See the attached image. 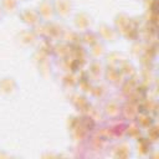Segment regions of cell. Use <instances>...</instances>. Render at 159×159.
I'll return each mask as SVG.
<instances>
[{"label":"cell","mask_w":159,"mask_h":159,"mask_svg":"<svg viewBox=\"0 0 159 159\" xmlns=\"http://www.w3.org/2000/svg\"><path fill=\"white\" fill-rule=\"evenodd\" d=\"M41 21L45 22H50L53 20V17L56 16L55 12V7H53V2L51 0H41L36 7Z\"/></svg>","instance_id":"1"},{"label":"cell","mask_w":159,"mask_h":159,"mask_svg":"<svg viewBox=\"0 0 159 159\" xmlns=\"http://www.w3.org/2000/svg\"><path fill=\"white\" fill-rule=\"evenodd\" d=\"M19 15H20L21 20L26 25H29L30 27H35V26L40 25V22H41L40 15H39V12H37L36 9H32V7L24 9L21 11H19Z\"/></svg>","instance_id":"2"},{"label":"cell","mask_w":159,"mask_h":159,"mask_svg":"<svg viewBox=\"0 0 159 159\" xmlns=\"http://www.w3.org/2000/svg\"><path fill=\"white\" fill-rule=\"evenodd\" d=\"M53 7L56 16L60 17H67L73 10V2L71 0H53Z\"/></svg>","instance_id":"3"},{"label":"cell","mask_w":159,"mask_h":159,"mask_svg":"<svg viewBox=\"0 0 159 159\" xmlns=\"http://www.w3.org/2000/svg\"><path fill=\"white\" fill-rule=\"evenodd\" d=\"M17 91V83L12 77H5L0 80V94L4 97H11Z\"/></svg>","instance_id":"4"},{"label":"cell","mask_w":159,"mask_h":159,"mask_svg":"<svg viewBox=\"0 0 159 159\" xmlns=\"http://www.w3.org/2000/svg\"><path fill=\"white\" fill-rule=\"evenodd\" d=\"M91 24H92V17H91L87 12L81 11V12L76 14V16H75V26H76L78 30H81V31H87V30L89 29Z\"/></svg>","instance_id":"5"},{"label":"cell","mask_w":159,"mask_h":159,"mask_svg":"<svg viewBox=\"0 0 159 159\" xmlns=\"http://www.w3.org/2000/svg\"><path fill=\"white\" fill-rule=\"evenodd\" d=\"M98 35L104 41H116V39L118 37V32L116 31V29L107 24H102L98 27Z\"/></svg>","instance_id":"6"},{"label":"cell","mask_w":159,"mask_h":159,"mask_svg":"<svg viewBox=\"0 0 159 159\" xmlns=\"http://www.w3.org/2000/svg\"><path fill=\"white\" fill-rule=\"evenodd\" d=\"M16 40H17V43L24 46V47L25 46H31L36 40V35L31 30H24L17 35Z\"/></svg>","instance_id":"7"},{"label":"cell","mask_w":159,"mask_h":159,"mask_svg":"<svg viewBox=\"0 0 159 159\" xmlns=\"http://www.w3.org/2000/svg\"><path fill=\"white\" fill-rule=\"evenodd\" d=\"M19 0H0V6L5 15H14L19 12Z\"/></svg>","instance_id":"8"},{"label":"cell","mask_w":159,"mask_h":159,"mask_svg":"<svg viewBox=\"0 0 159 159\" xmlns=\"http://www.w3.org/2000/svg\"><path fill=\"white\" fill-rule=\"evenodd\" d=\"M106 113H107V116H109V117H116L119 112H120V109H119V106L116 103V102H108L107 103V106H106Z\"/></svg>","instance_id":"9"},{"label":"cell","mask_w":159,"mask_h":159,"mask_svg":"<svg viewBox=\"0 0 159 159\" xmlns=\"http://www.w3.org/2000/svg\"><path fill=\"white\" fill-rule=\"evenodd\" d=\"M91 46H92V52H93V55L97 56V57L104 52V46H103V43H99V41L94 42V43L91 45Z\"/></svg>","instance_id":"10"},{"label":"cell","mask_w":159,"mask_h":159,"mask_svg":"<svg viewBox=\"0 0 159 159\" xmlns=\"http://www.w3.org/2000/svg\"><path fill=\"white\" fill-rule=\"evenodd\" d=\"M4 15H5V12L2 11V9H1V6H0V21L2 20V17H4Z\"/></svg>","instance_id":"11"},{"label":"cell","mask_w":159,"mask_h":159,"mask_svg":"<svg viewBox=\"0 0 159 159\" xmlns=\"http://www.w3.org/2000/svg\"><path fill=\"white\" fill-rule=\"evenodd\" d=\"M19 1H27V0H19Z\"/></svg>","instance_id":"12"}]
</instances>
